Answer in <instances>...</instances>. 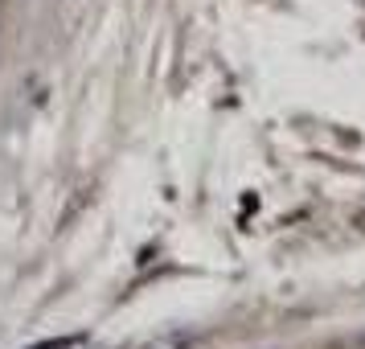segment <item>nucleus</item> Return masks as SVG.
Listing matches in <instances>:
<instances>
[{
    "mask_svg": "<svg viewBox=\"0 0 365 349\" xmlns=\"http://www.w3.org/2000/svg\"><path fill=\"white\" fill-rule=\"evenodd\" d=\"M83 337H58V341H46V345H34V349H70V345H78Z\"/></svg>",
    "mask_w": 365,
    "mask_h": 349,
    "instance_id": "1",
    "label": "nucleus"
}]
</instances>
